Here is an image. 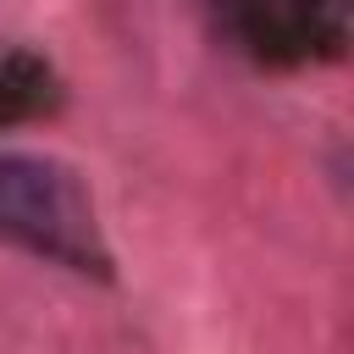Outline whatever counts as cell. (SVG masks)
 <instances>
[{"label": "cell", "mask_w": 354, "mask_h": 354, "mask_svg": "<svg viewBox=\"0 0 354 354\" xmlns=\"http://www.w3.org/2000/svg\"><path fill=\"white\" fill-rule=\"evenodd\" d=\"M0 232L66 271H105L94 205L77 171L50 155L0 149Z\"/></svg>", "instance_id": "1"}]
</instances>
